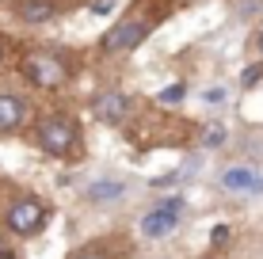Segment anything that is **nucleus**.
I'll use <instances>...</instances> for the list:
<instances>
[{
  "label": "nucleus",
  "instance_id": "1",
  "mask_svg": "<svg viewBox=\"0 0 263 259\" xmlns=\"http://www.w3.org/2000/svg\"><path fill=\"white\" fill-rule=\"evenodd\" d=\"M39 145H42V153H50L58 160L80 156V130H77V122L65 118V114L42 118L39 122Z\"/></svg>",
  "mask_w": 263,
  "mask_h": 259
},
{
  "label": "nucleus",
  "instance_id": "2",
  "mask_svg": "<svg viewBox=\"0 0 263 259\" xmlns=\"http://www.w3.org/2000/svg\"><path fill=\"white\" fill-rule=\"evenodd\" d=\"M153 27H157V15H126L122 23H115L111 31L99 38V50L103 53H122V50H138L145 38L153 34Z\"/></svg>",
  "mask_w": 263,
  "mask_h": 259
},
{
  "label": "nucleus",
  "instance_id": "3",
  "mask_svg": "<svg viewBox=\"0 0 263 259\" xmlns=\"http://www.w3.org/2000/svg\"><path fill=\"white\" fill-rule=\"evenodd\" d=\"M72 69L65 65V57H58V53H46V50H34L23 57V76L31 80L34 88H46V92H53V88H61L69 80Z\"/></svg>",
  "mask_w": 263,
  "mask_h": 259
},
{
  "label": "nucleus",
  "instance_id": "4",
  "mask_svg": "<svg viewBox=\"0 0 263 259\" xmlns=\"http://www.w3.org/2000/svg\"><path fill=\"white\" fill-rule=\"evenodd\" d=\"M4 221H8V229H12L15 236H34V233H42V229H46L50 210L42 206L39 198H20V202H12V206H8Z\"/></svg>",
  "mask_w": 263,
  "mask_h": 259
},
{
  "label": "nucleus",
  "instance_id": "5",
  "mask_svg": "<svg viewBox=\"0 0 263 259\" xmlns=\"http://www.w3.org/2000/svg\"><path fill=\"white\" fill-rule=\"evenodd\" d=\"M179 213H183V202H179V198H168L164 206H157L153 213H145V217H141V233L153 236V240H157V236H168L172 229L179 225Z\"/></svg>",
  "mask_w": 263,
  "mask_h": 259
},
{
  "label": "nucleus",
  "instance_id": "6",
  "mask_svg": "<svg viewBox=\"0 0 263 259\" xmlns=\"http://www.w3.org/2000/svg\"><path fill=\"white\" fill-rule=\"evenodd\" d=\"M126 111H130V99H126L122 92H99L92 99V114L99 122H107V126H119L126 118Z\"/></svg>",
  "mask_w": 263,
  "mask_h": 259
},
{
  "label": "nucleus",
  "instance_id": "7",
  "mask_svg": "<svg viewBox=\"0 0 263 259\" xmlns=\"http://www.w3.org/2000/svg\"><path fill=\"white\" fill-rule=\"evenodd\" d=\"M58 8H61V0H15V15H20L23 23H46L58 15Z\"/></svg>",
  "mask_w": 263,
  "mask_h": 259
},
{
  "label": "nucleus",
  "instance_id": "8",
  "mask_svg": "<svg viewBox=\"0 0 263 259\" xmlns=\"http://www.w3.org/2000/svg\"><path fill=\"white\" fill-rule=\"evenodd\" d=\"M23 118H27V103H23V95L0 92V133L20 130V122H23Z\"/></svg>",
  "mask_w": 263,
  "mask_h": 259
},
{
  "label": "nucleus",
  "instance_id": "9",
  "mask_svg": "<svg viewBox=\"0 0 263 259\" xmlns=\"http://www.w3.org/2000/svg\"><path fill=\"white\" fill-rule=\"evenodd\" d=\"M225 191H263V180L252 168H229V172L221 175Z\"/></svg>",
  "mask_w": 263,
  "mask_h": 259
},
{
  "label": "nucleus",
  "instance_id": "10",
  "mask_svg": "<svg viewBox=\"0 0 263 259\" xmlns=\"http://www.w3.org/2000/svg\"><path fill=\"white\" fill-rule=\"evenodd\" d=\"M119 194H122V183L103 180V183H96L92 191H88V198H92V202H103V198H119Z\"/></svg>",
  "mask_w": 263,
  "mask_h": 259
},
{
  "label": "nucleus",
  "instance_id": "11",
  "mask_svg": "<svg viewBox=\"0 0 263 259\" xmlns=\"http://www.w3.org/2000/svg\"><path fill=\"white\" fill-rule=\"evenodd\" d=\"M183 95H187L183 84H168L164 92H160V103H164V107H168V103H183Z\"/></svg>",
  "mask_w": 263,
  "mask_h": 259
},
{
  "label": "nucleus",
  "instance_id": "12",
  "mask_svg": "<svg viewBox=\"0 0 263 259\" xmlns=\"http://www.w3.org/2000/svg\"><path fill=\"white\" fill-rule=\"evenodd\" d=\"M259 76H263V69H259V65H248V69H244V76H240V84H244V88H252Z\"/></svg>",
  "mask_w": 263,
  "mask_h": 259
},
{
  "label": "nucleus",
  "instance_id": "13",
  "mask_svg": "<svg viewBox=\"0 0 263 259\" xmlns=\"http://www.w3.org/2000/svg\"><path fill=\"white\" fill-rule=\"evenodd\" d=\"M111 8H115V0H92V12L96 15H107Z\"/></svg>",
  "mask_w": 263,
  "mask_h": 259
},
{
  "label": "nucleus",
  "instance_id": "14",
  "mask_svg": "<svg viewBox=\"0 0 263 259\" xmlns=\"http://www.w3.org/2000/svg\"><path fill=\"white\" fill-rule=\"evenodd\" d=\"M72 259H107L103 252H99V248H84V252H77Z\"/></svg>",
  "mask_w": 263,
  "mask_h": 259
},
{
  "label": "nucleus",
  "instance_id": "15",
  "mask_svg": "<svg viewBox=\"0 0 263 259\" xmlns=\"http://www.w3.org/2000/svg\"><path fill=\"white\" fill-rule=\"evenodd\" d=\"M225 99V88H210V92H206V103H221Z\"/></svg>",
  "mask_w": 263,
  "mask_h": 259
},
{
  "label": "nucleus",
  "instance_id": "16",
  "mask_svg": "<svg viewBox=\"0 0 263 259\" xmlns=\"http://www.w3.org/2000/svg\"><path fill=\"white\" fill-rule=\"evenodd\" d=\"M221 137H225L221 130H210V133H206V145H217V141H221Z\"/></svg>",
  "mask_w": 263,
  "mask_h": 259
},
{
  "label": "nucleus",
  "instance_id": "17",
  "mask_svg": "<svg viewBox=\"0 0 263 259\" xmlns=\"http://www.w3.org/2000/svg\"><path fill=\"white\" fill-rule=\"evenodd\" d=\"M225 236H229V229H225V225H217V229H214V244H221Z\"/></svg>",
  "mask_w": 263,
  "mask_h": 259
},
{
  "label": "nucleus",
  "instance_id": "18",
  "mask_svg": "<svg viewBox=\"0 0 263 259\" xmlns=\"http://www.w3.org/2000/svg\"><path fill=\"white\" fill-rule=\"evenodd\" d=\"M0 61H4V38H0Z\"/></svg>",
  "mask_w": 263,
  "mask_h": 259
},
{
  "label": "nucleus",
  "instance_id": "19",
  "mask_svg": "<svg viewBox=\"0 0 263 259\" xmlns=\"http://www.w3.org/2000/svg\"><path fill=\"white\" fill-rule=\"evenodd\" d=\"M0 259H15V255H4V252H0Z\"/></svg>",
  "mask_w": 263,
  "mask_h": 259
},
{
  "label": "nucleus",
  "instance_id": "20",
  "mask_svg": "<svg viewBox=\"0 0 263 259\" xmlns=\"http://www.w3.org/2000/svg\"><path fill=\"white\" fill-rule=\"evenodd\" d=\"M259 50H263V34H259Z\"/></svg>",
  "mask_w": 263,
  "mask_h": 259
}]
</instances>
